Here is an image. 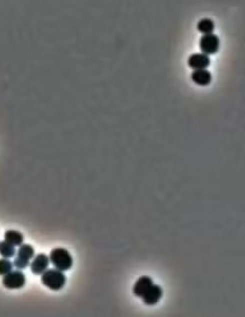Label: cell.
<instances>
[{
	"label": "cell",
	"instance_id": "obj_1",
	"mask_svg": "<svg viewBox=\"0 0 245 317\" xmlns=\"http://www.w3.org/2000/svg\"><path fill=\"white\" fill-rule=\"evenodd\" d=\"M42 283L52 290H60L66 281V277L60 269L57 268H47L41 277Z\"/></svg>",
	"mask_w": 245,
	"mask_h": 317
},
{
	"label": "cell",
	"instance_id": "obj_2",
	"mask_svg": "<svg viewBox=\"0 0 245 317\" xmlns=\"http://www.w3.org/2000/svg\"><path fill=\"white\" fill-rule=\"evenodd\" d=\"M49 257L50 262H52L57 269H60L62 271L68 270L72 266V256L66 249L57 248L52 250Z\"/></svg>",
	"mask_w": 245,
	"mask_h": 317
},
{
	"label": "cell",
	"instance_id": "obj_3",
	"mask_svg": "<svg viewBox=\"0 0 245 317\" xmlns=\"http://www.w3.org/2000/svg\"><path fill=\"white\" fill-rule=\"evenodd\" d=\"M35 255V250L31 245L22 244L18 251L17 255L13 261V265L18 269H24L30 264V259Z\"/></svg>",
	"mask_w": 245,
	"mask_h": 317
},
{
	"label": "cell",
	"instance_id": "obj_4",
	"mask_svg": "<svg viewBox=\"0 0 245 317\" xmlns=\"http://www.w3.org/2000/svg\"><path fill=\"white\" fill-rule=\"evenodd\" d=\"M200 49L208 56L214 55L220 50V38L214 33L202 35L200 40Z\"/></svg>",
	"mask_w": 245,
	"mask_h": 317
},
{
	"label": "cell",
	"instance_id": "obj_5",
	"mask_svg": "<svg viewBox=\"0 0 245 317\" xmlns=\"http://www.w3.org/2000/svg\"><path fill=\"white\" fill-rule=\"evenodd\" d=\"M2 283L8 289H19L25 285L26 277L21 270H11L3 275Z\"/></svg>",
	"mask_w": 245,
	"mask_h": 317
},
{
	"label": "cell",
	"instance_id": "obj_6",
	"mask_svg": "<svg viewBox=\"0 0 245 317\" xmlns=\"http://www.w3.org/2000/svg\"><path fill=\"white\" fill-rule=\"evenodd\" d=\"M49 264L50 257L47 254H39L34 255L32 262H30V268L34 274L40 275L49 267Z\"/></svg>",
	"mask_w": 245,
	"mask_h": 317
},
{
	"label": "cell",
	"instance_id": "obj_7",
	"mask_svg": "<svg viewBox=\"0 0 245 317\" xmlns=\"http://www.w3.org/2000/svg\"><path fill=\"white\" fill-rule=\"evenodd\" d=\"M163 296V289L158 284H153L146 293L141 297L144 304L146 305H155L157 304Z\"/></svg>",
	"mask_w": 245,
	"mask_h": 317
},
{
	"label": "cell",
	"instance_id": "obj_8",
	"mask_svg": "<svg viewBox=\"0 0 245 317\" xmlns=\"http://www.w3.org/2000/svg\"><path fill=\"white\" fill-rule=\"evenodd\" d=\"M188 65L192 70L206 69L210 65V59L204 53H194L188 57Z\"/></svg>",
	"mask_w": 245,
	"mask_h": 317
},
{
	"label": "cell",
	"instance_id": "obj_9",
	"mask_svg": "<svg viewBox=\"0 0 245 317\" xmlns=\"http://www.w3.org/2000/svg\"><path fill=\"white\" fill-rule=\"evenodd\" d=\"M153 284H154V281L150 276L143 275L139 277L133 286L134 295L137 297H142Z\"/></svg>",
	"mask_w": 245,
	"mask_h": 317
},
{
	"label": "cell",
	"instance_id": "obj_10",
	"mask_svg": "<svg viewBox=\"0 0 245 317\" xmlns=\"http://www.w3.org/2000/svg\"><path fill=\"white\" fill-rule=\"evenodd\" d=\"M192 81L200 87H206L208 86L212 83V76L210 72H208L206 69H202V70H194V72L190 75Z\"/></svg>",
	"mask_w": 245,
	"mask_h": 317
},
{
	"label": "cell",
	"instance_id": "obj_11",
	"mask_svg": "<svg viewBox=\"0 0 245 317\" xmlns=\"http://www.w3.org/2000/svg\"><path fill=\"white\" fill-rule=\"evenodd\" d=\"M4 239L6 242L14 247H20L24 243V236L22 233L14 230L6 231L4 234Z\"/></svg>",
	"mask_w": 245,
	"mask_h": 317
},
{
	"label": "cell",
	"instance_id": "obj_12",
	"mask_svg": "<svg viewBox=\"0 0 245 317\" xmlns=\"http://www.w3.org/2000/svg\"><path fill=\"white\" fill-rule=\"evenodd\" d=\"M196 28L202 34H212L214 31V22L210 18H204L198 21Z\"/></svg>",
	"mask_w": 245,
	"mask_h": 317
},
{
	"label": "cell",
	"instance_id": "obj_13",
	"mask_svg": "<svg viewBox=\"0 0 245 317\" xmlns=\"http://www.w3.org/2000/svg\"><path fill=\"white\" fill-rule=\"evenodd\" d=\"M15 247L6 241L0 242V254L5 258H11L15 255Z\"/></svg>",
	"mask_w": 245,
	"mask_h": 317
},
{
	"label": "cell",
	"instance_id": "obj_14",
	"mask_svg": "<svg viewBox=\"0 0 245 317\" xmlns=\"http://www.w3.org/2000/svg\"><path fill=\"white\" fill-rule=\"evenodd\" d=\"M13 262L9 258H0V275H5L13 269Z\"/></svg>",
	"mask_w": 245,
	"mask_h": 317
}]
</instances>
